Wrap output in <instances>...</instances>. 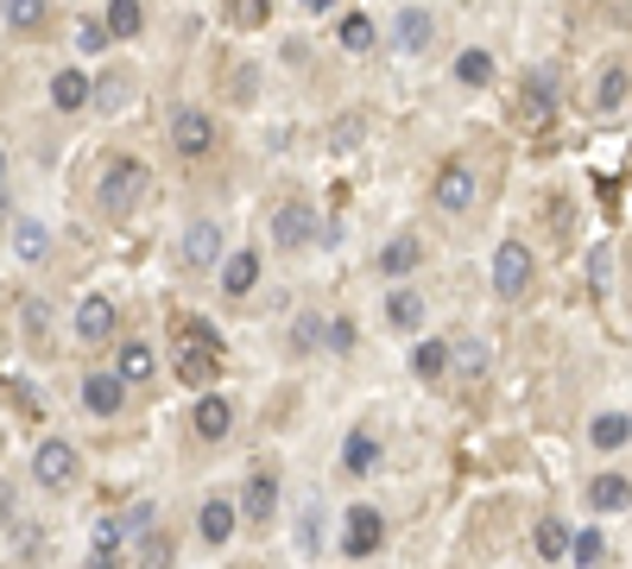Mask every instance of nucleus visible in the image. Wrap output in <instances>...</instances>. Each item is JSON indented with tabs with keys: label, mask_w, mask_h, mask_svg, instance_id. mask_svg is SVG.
Returning <instances> with one entry per match:
<instances>
[{
	"label": "nucleus",
	"mask_w": 632,
	"mask_h": 569,
	"mask_svg": "<svg viewBox=\"0 0 632 569\" xmlns=\"http://www.w3.org/2000/svg\"><path fill=\"white\" fill-rule=\"evenodd\" d=\"M450 367L462 380H481V373L494 367V354H487V342H450Z\"/></svg>",
	"instance_id": "nucleus-27"
},
{
	"label": "nucleus",
	"mask_w": 632,
	"mask_h": 569,
	"mask_svg": "<svg viewBox=\"0 0 632 569\" xmlns=\"http://www.w3.org/2000/svg\"><path fill=\"white\" fill-rule=\"evenodd\" d=\"M570 557H575L582 569H594V563H601V531H582V538L570 545Z\"/></svg>",
	"instance_id": "nucleus-40"
},
{
	"label": "nucleus",
	"mask_w": 632,
	"mask_h": 569,
	"mask_svg": "<svg viewBox=\"0 0 632 569\" xmlns=\"http://www.w3.org/2000/svg\"><path fill=\"white\" fill-rule=\"evenodd\" d=\"M626 89H632L626 63H608V70H601V82H594V108H620V101H626Z\"/></svg>",
	"instance_id": "nucleus-31"
},
{
	"label": "nucleus",
	"mask_w": 632,
	"mask_h": 569,
	"mask_svg": "<svg viewBox=\"0 0 632 569\" xmlns=\"http://www.w3.org/2000/svg\"><path fill=\"white\" fill-rule=\"evenodd\" d=\"M190 424H197L203 443H221V436L235 431V405H228L221 393H203V399H197V412H190Z\"/></svg>",
	"instance_id": "nucleus-14"
},
{
	"label": "nucleus",
	"mask_w": 632,
	"mask_h": 569,
	"mask_svg": "<svg viewBox=\"0 0 632 569\" xmlns=\"http://www.w3.org/2000/svg\"><path fill=\"white\" fill-rule=\"evenodd\" d=\"M273 241L285 247V254H297L304 241H316V216L304 209V203H285V209L273 216Z\"/></svg>",
	"instance_id": "nucleus-15"
},
{
	"label": "nucleus",
	"mask_w": 632,
	"mask_h": 569,
	"mask_svg": "<svg viewBox=\"0 0 632 569\" xmlns=\"http://www.w3.org/2000/svg\"><path fill=\"white\" fill-rule=\"evenodd\" d=\"M455 82L487 89V82H494V58H487V51H462V58H455Z\"/></svg>",
	"instance_id": "nucleus-33"
},
{
	"label": "nucleus",
	"mask_w": 632,
	"mask_h": 569,
	"mask_svg": "<svg viewBox=\"0 0 632 569\" xmlns=\"http://www.w3.org/2000/svg\"><path fill=\"white\" fill-rule=\"evenodd\" d=\"M120 526H127V531H139V538H146V531L158 526V507H152V500H139V507L127 512V519H120Z\"/></svg>",
	"instance_id": "nucleus-41"
},
{
	"label": "nucleus",
	"mask_w": 632,
	"mask_h": 569,
	"mask_svg": "<svg viewBox=\"0 0 632 569\" xmlns=\"http://www.w3.org/2000/svg\"><path fill=\"white\" fill-rule=\"evenodd\" d=\"M532 545H537V557H544V563H556V557H570V526H563V519H544V526L532 531Z\"/></svg>",
	"instance_id": "nucleus-30"
},
{
	"label": "nucleus",
	"mask_w": 632,
	"mask_h": 569,
	"mask_svg": "<svg viewBox=\"0 0 632 569\" xmlns=\"http://www.w3.org/2000/svg\"><path fill=\"white\" fill-rule=\"evenodd\" d=\"M77 469H82V455H77V443H63V436H45L39 455H32V474H39V488H51V493L70 488Z\"/></svg>",
	"instance_id": "nucleus-3"
},
{
	"label": "nucleus",
	"mask_w": 632,
	"mask_h": 569,
	"mask_svg": "<svg viewBox=\"0 0 632 569\" xmlns=\"http://www.w3.org/2000/svg\"><path fill=\"white\" fill-rule=\"evenodd\" d=\"M139 569H171V538L146 531V550H139Z\"/></svg>",
	"instance_id": "nucleus-38"
},
{
	"label": "nucleus",
	"mask_w": 632,
	"mask_h": 569,
	"mask_svg": "<svg viewBox=\"0 0 632 569\" xmlns=\"http://www.w3.org/2000/svg\"><path fill=\"white\" fill-rule=\"evenodd\" d=\"M89 569H120V557H89Z\"/></svg>",
	"instance_id": "nucleus-44"
},
{
	"label": "nucleus",
	"mask_w": 632,
	"mask_h": 569,
	"mask_svg": "<svg viewBox=\"0 0 632 569\" xmlns=\"http://www.w3.org/2000/svg\"><path fill=\"white\" fill-rule=\"evenodd\" d=\"M431 39H436V20L424 13V7H405L393 20V51L398 58H417V51H431Z\"/></svg>",
	"instance_id": "nucleus-12"
},
{
	"label": "nucleus",
	"mask_w": 632,
	"mask_h": 569,
	"mask_svg": "<svg viewBox=\"0 0 632 569\" xmlns=\"http://www.w3.org/2000/svg\"><path fill=\"white\" fill-rule=\"evenodd\" d=\"M235 526H240V507H235V500H203V512H197L203 545H228V538H235Z\"/></svg>",
	"instance_id": "nucleus-18"
},
{
	"label": "nucleus",
	"mask_w": 632,
	"mask_h": 569,
	"mask_svg": "<svg viewBox=\"0 0 632 569\" xmlns=\"http://www.w3.org/2000/svg\"><path fill=\"white\" fill-rule=\"evenodd\" d=\"M101 26H108V39H139V32H146V7H139V0H108Z\"/></svg>",
	"instance_id": "nucleus-24"
},
{
	"label": "nucleus",
	"mask_w": 632,
	"mask_h": 569,
	"mask_svg": "<svg viewBox=\"0 0 632 569\" xmlns=\"http://www.w3.org/2000/svg\"><path fill=\"white\" fill-rule=\"evenodd\" d=\"M115 323H120V311L108 304V297H82V311H77V342H108L115 335Z\"/></svg>",
	"instance_id": "nucleus-16"
},
{
	"label": "nucleus",
	"mask_w": 632,
	"mask_h": 569,
	"mask_svg": "<svg viewBox=\"0 0 632 569\" xmlns=\"http://www.w3.org/2000/svg\"><path fill=\"white\" fill-rule=\"evenodd\" d=\"M273 512H278V474L254 469L247 474V488H240V519H247V526H266Z\"/></svg>",
	"instance_id": "nucleus-10"
},
{
	"label": "nucleus",
	"mask_w": 632,
	"mask_h": 569,
	"mask_svg": "<svg viewBox=\"0 0 632 569\" xmlns=\"http://www.w3.org/2000/svg\"><path fill=\"white\" fill-rule=\"evenodd\" d=\"M551 115H556V82H551V70H532L525 89H519V120L525 127H551Z\"/></svg>",
	"instance_id": "nucleus-9"
},
{
	"label": "nucleus",
	"mask_w": 632,
	"mask_h": 569,
	"mask_svg": "<svg viewBox=\"0 0 632 569\" xmlns=\"http://www.w3.org/2000/svg\"><path fill=\"white\" fill-rule=\"evenodd\" d=\"M259 254L254 247H240V254H228L221 259V297H254V285H259Z\"/></svg>",
	"instance_id": "nucleus-13"
},
{
	"label": "nucleus",
	"mask_w": 632,
	"mask_h": 569,
	"mask_svg": "<svg viewBox=\"0 0 632 569\" xmlns=\"http://www.w3.org/2000/svg\"><path fill=\"white\" fill-rule=\"evenodd\" d=\"M323 323H329V316H297V330H292V354H310L316 342H323Z\"/></svg>",
	"instance_id": "nucleus-35"
},
{
	"label": "nucleus",
	"mask_w": 632,
	"mask_h": 569,
	"mask_svg": "<svg viewBox=\"0 0 632 569\" xmlns=\"http://www.w3.org/2000/svg\"><path fill=\"white\" fill-rule=\"evenodd\" d=\"M120 538H127L120 519H96V531H89V557H120Z\"/></svg>",
	"instance_id": "nucleus-34"
},
{
	"label": "nucleus",
	"mask_w": 632,
	"mask_h": 569,
	"mask_svg": "<svg viewBox=\"0 0 632 569\" xmlns=\"http://www.w3.org/2000/svg\"><path fill=\"white\" fill-rule=\"evenodd\" d=\"M304 7H310V13H329V7H336V0H304Z\"/></svg>",
	"instance_id": "nucleus-45"
},
{
	"label": "nucleus",
	"mask_w": 632,
	"mask_h": 569,
	"mask_svg": "<svg viewBox=\"0 0 632 569\" xmlns=\"http://www.w3.org/2000/svg\"><path fill=\"white\" fill-rule=\"evenodd\" d=\"M386 323H393L398 335H412V330H424V297H417L412 285H398V292L386 297Z\"/></svg>",
	"instance_id": "nucleus-22"
},
{
	"label": "nucleus",
	"mask_w": 632,
	"mask_h": 569,
	"mask_svg": "<svg viewBox=\"0 0 632 569\" xmlns=\"http://www.w3.org/2000/svg\"><path fill=\"white\" fill-rule=\"evenodd\" d=\"M417 259H424V241H417L412 228H405V235H393L386 247H379L374 266H379L386 278H405V273H417Z\"/></svg>",
	"instance_id": "nucleus-17"
},
{
	"label": "nucleus",
	"mask_w": 632,
	"mask_h": 569,
	"mask_svg": "<svg viewBox=\"0 0 632 569\" xmlns=\"http://www.w3.org/2000/svg\"><path fill=\"white\" fill-rule=\"evenodd\" d=\"M89 96H96V82L82 77V70H58V77H51V108H58V115L89 108Z\"/></svg>",
	"instance_id": "nucleus-19"
},
{
	"label": "nucleus",
	"mask_w": 632,
	"mask_h": 569,
	"mask_svg": "<svg viewBox=\"0 0 632 569\" xmlns=\"http://www.w3.org/2000/svg\"><path fill=\"white\" fill-rule=\"evenodd\" d=\"M146 184H152V171H146L139 158H115V165L101 171V184H96L101 216H108V222H127L139 209V197H146Z\"/></svg>",
	"instance_id": "nucleus-1"
},
{
	"label": "nucleus",
	"mask_w": 632,
	"mask_h": 569,
	"mask_svg": "<svg viewBox=\"0 0 632 569\" xmlns=\"http://www.w3.org/2000/svg\"><path fill=\"white\" fill-rule=\"evenodd\" d=\"M120 405H127V380H120L115 367L82 373V412H96V418H120Z\"/></svg>",
	"instance_id": "nucleus-8"
},
{
	"label": "nucleus",
	"mask_w": 632,
	"mask_h": 569,
	"mask_svg": "<svg viewBox=\"0 0 632 569\" xmlns=\"http://www.w3.org/2000/svg\"><path fill=\"white\" fill-rule=\"evenodd\" d=\"M379 545H386V512L348 507V519H342V557H374Z\"/></svg>",
	"instance_id": "nucleus-5"
},
{
	"label": "nucleus",
	"mask_w": 632,
	"mask_h": 569,
	"mask_svg": "<svg viewBox=\"0 0 632 569\" xmlns=\"http://www.w3.org/2000/svg\"><path fill=\"white\" fill-rule=\"evenodd\" d=\"M115 373L127 380V386H146L158 373V354H152V342H120V354H115Z\"/></svg>",
	"instance_id": "nucleus-20"
},
{
	"label": "nucleus",
	"mask_w": 632,
	"mask_h": 569,
	"mask_svg": "<svg viewBox=\"0 0 632 569\" xmlns=\"http://www.w3.org/2000/svg\"><path fill=\"white\" fill-rule=\"evenodd\" d=\"M0 20L13 26V32H39L51 20V0H0Z\"/></svg>",
	"instance_id": "nucleus-26"
},
{
	"label": "nucleus",
	"mask_w": 632,
	"mask_h": 569,
	"mask_svg": "<svg viewBox=\"0 0 632 569\" xmlns=\"http://www.w3.org/2000/svg\"><path fill=\"white\" fill-rule=\"evenodd\" d=\"M412 373L417 380H443V373H450V342H417Z\"/></svg>",
	"instance_id": "nucleus-32"
},
{
	"label": "nucleus",
	"mask_w": 632,
	"mask_h": 569,
	"mask_svg": "<svg viewBox=\"0 0 632 569\" xmlns=\"http://www.w3.org/2000/svg\"><path fill=\"white\" fill-rule=\"evenodd\" d=\"M336 39H342V51H355V58H361V51H374V45H379V26L367 20V13H348V20L336 26Z\"/></svg>",
	"instance_id": "nucleus-29"
},
{
	"label": "nucleus",
	"mask_w": 632,
	"mask_h": 569,
	"mask_svg": "<svg viewBox=\"0 0 632 569\" xmlns=\"http://www.w3.org/2000/svg\"><path fill=\"white\" fill-rule=\"evenodd\" d=\"M13 519V481H0V526Z\"/></svg>",
	"instance_id": "nucleus-43"
},
{
	"label": "nucleus",
	"mask_w": 632,
	"mask_h": 569,
	"mask_svg": "<svg viewBox=\"0 0 632 569\" xmlns=\"http://www.w3.org/2000/svg\"><path fill=\"white\" fill-rule=\"evenodd\" d=\"M589 507L594 512H626L632 507V481L626 474H601V481L589 488Z\"/></svg>",
	"instance_id": "nucleus-25"
},
{
	"label": "nucleus",
	"mask_w": 632,
	"mask_h": 569,
	"mask_svg": "<svg viewBox=\"0 0 632 569\" xmlns=\"http://www.w3.org/2000/svg\"><path fill=\"white\" fill-rule=\"evenodd\" d=\"M323 342H329L336 354H348L355 349V316H329V323H323Z\"/></svg>",
	"instance_id": "nucleus-36"
},
{
	"label": "nucleus",
	"mask_w": 632,
	"mask_h": 569,
	"mask_svg": "<svg viewBox=\"0 0 632 569\" xmlns=\"http://www.w3.org/2000/svg\"><path fill=\"white\" fill-rule=\"evenodd\" d=\"M171 146H178V158H190V165L209 158L216 153V120L203 115V108H178V115H171Z\"/></svg>",
	"instance_id": "nucleus-6"
},
{
	"label": "nucleus",
	"mask_w": 632,
	"mask_h": 569,
	"mask_svg": "<svg viewBox=\"0 0 632 569\" xmlns=\"http://www.w3.org/2000/svg\"><path fill=\"white\" fill-rule=\"evenodd\" d=\"M342 469L348 474H374L379 469V436H367V431L342 436Z\"/></svg>",
	"instance_id": "nucleus-23"
},
{
	"label": "nucleus",
	"mask_w": 632,
	"mask_h": 569,
	"mask_svg": "<svg viewBox=\"0 0 632 569\" xmlns=\"http://www.w3.org/2000/svg\"><path fill=\"white\" fill-rule=\"evenodd\" d=\"M178 259H184V273H216L221 266V222H209V216L190 222L178 241Z\"/></svg>",
	"instance_id": "nucleus-4"
},
{
	"label": "nucleus",
	"mask_w": 632,
	"mask_h": 569,
	"mask_svg": "<svg viewBox=\"0 0 632 569\" xmlns=\"http://www.w3.org/2000/svg\"><path fill=\"white\" fill-rule=\"evenodd\" d=\"M626 436H632V418H626V412H601V418L589 424V443H594V450H620Z\"/></svg>",
	"instance_id": "nucleus-28"
},
{
	"label": "nucleus",
	"mask_w": 632,
	"mask_h": 569,
	"mask_svg": "<svg viewBox=\"0 0 632 569\" xmlns=\"http://www.w3.org/2000/svg\"><path fill=\"white\" fill-rule=\"evenodd\" d=\"M0 184H7V146H0Z\"/></svg>",
	"instance_id": "nucleus-46"
},
{
	"label": "nucleus",
	"mask_w": 632,
	"mask_h": 569,
	"mask_svg": "<svg viewBox=\"0 0 632 569\" xmlns=\"http://www.w3.org/2000/svg\"><path fill=\"white\" fill-rule=\"evenodd\" d=\"M0 222H7V190H0Z\"/></svg>",
	"instance_id": "nucleus-47"
},
{
	"label": "nucleus",
	"mask_w": 632,
	"mask_h": 569,
	"mask_svg": "<svg viewBox=\"0 0 632 569\" xmlns=\"http://www.w3.org/2000/svg\"><path fill=\"white\" fill-rule=\"evenodd\" d=\"M266 13H273V0H228V20L235 26H266Z\"/></svg>",
	"instance_id": "nucleus-37"
},
{
	"label": "nucleus",
	"mask_w": 632,
	"mask_h": 569,
	"mask_svg": "<svg viewBox=\"0 0 632 569\" xmlns=\"http://www.w3.org/2000/svg\"><path fill=\"white\" fill-rule=\"evenodd\" d=\"M431 197H436V209H443V216H468L474 197H481V177H474L468 165H443V171H436V184H431Z\"/></svg>",
	"instance_id": "nucleus-7"
},
{
	"label": "nucleus",
	"mask_w": 632,
	"mask_h": 569,
	"mask_svg": "<svg viewBox=\"0 0 632 569\" xmlns=\"http://www.w3.org/2000/svg\"><path fill=\"white\" fill-rule=\"evenodd\" d=\"M13 254H20L26 266L51 259V228H45V222H32V216H20V222H13Z\"/></svg>",
	"instance_id": "nucleus-21"
},
{
	"label": "nucleus",
	"mask_w": 632,
	"mask_h": 569,
	"mask_svg": "<svg viewBox=\"0 0 632 569\" xmlns=\"http://www.w3.org/2000/svg\"><path fill=\"white\" fill-rule=\"evenodd\" d=\"M221 373V354H216V335H190V342H184L178 349V380H190V386H209V380H216Z\"/></svg>",
	"instance_id": "nucleus-11"
},
{
	"label": "nucleus",
	"mask_w": 632,
	"mask_h": 569,
	"mask_svg": "<svg viewBox=\"0 0 632 569\" xmlns=\"http://www.w3.org/2000/svg\"><path fill=\"white\" fill-rule=\"evenodd\" d=\"M77 45H82V51H101V45H108V26H96V20H89V26L77 32Z\"/></svg>",
	"instance_id": "nucleus-42"
},
{
	"label": "nucleus",
	"mask_w": 632,
	"mask_h": 569,
	"mask_svg": "<svg viewBox=\"0 0 632 569\" xmlns=\"http://www.w3.org/2000/svg\"><path fill=\"white\" fill-rule=\"evenodd\" d=\"M494 292L506 297V304L532 292V247H525V241H500L494 247Z\"/></svg>",
	"instance_id": "nucleus-2"
},
{
	"label": "nucleus",
	"mask_w": 632,
	"mask_h": 569,
	"mask_svg": "<svg viewBox=\"0 0 632 569\" xmlns=\"http://www.w3.org/2000/svg\"><path fill=\"white\" fill-rule=\"evenodd\" d=\"M26 342H45V323H51V311H45V304H39V297H26Z\"/></svg>",
	"instance_id": "nucleus-39"
}]
</instances>
